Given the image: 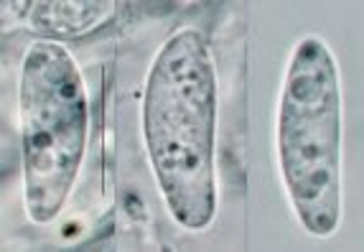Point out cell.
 Returning a JSON list of instances; mask_svg holds the SVG:
<instances>
[{"instance_id":"cell-2","label":"cell","mask_w":364,"mask_h":252,"mask_svg":"<svg viewBox=\"0 0 364 252\" xmlns=\"http://www.w3.org/2000/svg\"><path fill=\"white\" fill-rule=\"evenodd\" d=\"M278 166L298 222L331 237L341 219V92L323 38L304 36L288 61L278 103Z\"/></svg>"},{"instance_id":"cell-3","label":"cell","mask_w":364,"mask_h":252,"mask_svg":"<svg viewBox=\"0 0 364 252\" xmlns=\"http://www.w3.org/2000/svg\"><path fill=\"white\" fill-rule=\"evenodd\" d=\"M87 95L77 61L54 38L26 51L21 66L26 214L54 222L67 204L87 145Z\"/></svg>"},{"instance_id":"cell-4","label":"cell","mask_w":364,"mask_h":252,"mask_svg":"<svg viewBox=\"0 0 364 252\" xmlns=\"http://www.w3.org/2000/svg\"><path fill=\"white\" fill-rule=\"evenodd\" d=\"M6 6L28 31L56 38L87 36L109 23L117 13V3L112 0H11Z\"/></svg>"},{"instance_id":"cell-1","label":"cell","mask_w":364,"mask_h":252,"mask_svg":"<svg viewBox=\"0 0 364 252\" xmlns=\"http://www.w3.org/2000/svg\"><path fill=\"white\" fill-rule=\"evenodd\" d=\"M217 84L207 41L176 31L156 54L143 97V135L171 216L207 229L217 211L214 184Z\"/></svg>"}]
</instances>
